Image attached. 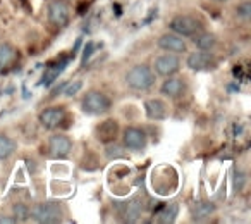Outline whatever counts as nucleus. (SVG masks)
<instances>
[{
    "instance_id": "nucleus-22",
    "label": "nucleus",
    "mask_w": 251,
    "mask_h": 224,
    "mask_svg": "<svg viewBox=\"0 0 251 224\" xmlns=\"http://www.w3.org/2000/svg\"><path fill=\"white\" fill-rule=\"evenodd\" d=\"M105 155H107L110 161H115V159L126 157L127 152L124 150V147H119V145H115L114 141H112V143H108V147L105 148Z\"/></svg>"
},
{
    "instance_id": "nucleus-12",
    "label": "nucleus",
    "mask_w": 251,
    "mask_h": 224,
    "mask_svg": "<svg viewBox=\"0 0 251 224\" xmlns=\"http://www.w3.org/2000/svg\"><path fill=\"white\" fill-rule=\"evenodd\" d=\"M184 91H186V83L181 80V78H167L160 86V93L169 98L182 97Z\"/></svg>"
},
{
    "instance_id": "nucleus-9",
    "label": "nucleus",
    "mask_w": 251,
    "mask_h": 224,
    "mask_svg": "<svg viewBox=\"0 0 251 224\" xmlns=\"http://www.w3.org/2000/svg\"><path fill=\"white\" fill-rule=\"evenodd\" d=\"M49 147H50V154H52L53 157L64 159L73 150V141H71V138L66 137V135H53L49 141Z\"/></svg>"
},
{
    "instance_id": "nucleus-27",
    "label": "nucleus",
    "mask_w": 251,
    "mask_h": 224,
    "mask_svg": "<svg viewBox=\"0 0 251 224\" xmlns=\"http://www.w3.org/2000/svg\"><path fill=\"white\" fill-rule=\"evenodd\" d=\"M93 49H95V43L93 42H88L86 47H84V52H83V66H86L88 59L93 56V52H95Z\"/></svg>"
},
{
    "instance_id": "nucleus-11",
    "label": "nucleus",
    "mask_w": 251,
    "mask_h": 224,
    "mask_svg": "<svg viewBox=\"0 0 251 224\" xmlns=\"http://www.w3.org/2000/svg\"><path fill=\"white\" fill-rule=\"evenodd\" d=\"M64 111L59 107H49L45 109V111L40 112V124H42L45 130H53V128L60 126L64 121Z\"/></svg>"
},
{
    "instance_id": "nucleus-24",
    "label": "nucleus",
    "mask_w": 251,
    "mask_h": 224,
    "mask_svg": "<svg viewBox=\"0 0 251 224\" xmlns=\"http://www.w3.org/2000/svg\"><path fill=\"white\" fill-rule=\"evenodd\" d=\"M246 185V174H244L241 169H236L234 171V176H232V188H234V193L241 192Z\"/></svg>"
},
{
    "instance_id": "nucleus-13",
    "label": "nucleus",
    "mask_w": 251,
    "mask_h": 224,
    "mask_svg": "<svg viewBox=\"0 0 251 224\" xmlns=\"http://www.w3.org/2000/svg\"><path fill=\"white\" fill-rule=\"evenodd\" d=\"M95 131H97V138L100 141H103V143H112V141H115V138H117V135H119V124L115 123L114 119H107L98 124Z\"/></svg>"
},
{
    "instance_id": "nucleus-20",
    "label": "nucleus",
    "mask_w": 251,
    "mask_h": 224,
    "mask_svg": "<svg viewBox=\"0 0 251 224\" xmlns=\"http://www.w3.org/2000/svg\"><path fill=\"white\" fill-rule=\"evenodd\" d=\"M66 66H67V60H64V62H60V66H52V67H49L47 69V73H45V76H43V80H42V84L45 88H49L50 84L53 83V81L59 78V74L62 73L64 69H66Z\"/></svg>"
},
{
    "instance_id": "nucleus-17",
    "label": "nucleus",
    "mask_w": 251,
    "mask_h": 224,
    "mask_svg": "<svg viewBox=\"0 0 251 224\" xmlns=\"http://www.w3.org/2000/svg\"><path fill=\"white\" fill-rule=\"evenodd\" d=\"M16 60V49L9 43H0V71H5Z\"/></svg>"
},
{
    "instance_id": "nucleus-26",
    "label": "nucleus",
    "mask_w": 251,
    "mask_h": 224,
    "mask_svg": "<svg viewBox=\"0 0 251 224\" xmlns=\"http://www.w3.org/2000/svg\"><path fill=\"white\" fill-rule=\"evenodd\" d=\"M236 14H237V18L248 21V19L251 18V4L250 2H244V4H241L239 7H236Z\"/></svg>"
},
{
    "instance_id": "nucleus-6",
    "label": "nucleus",
    "mask_w": 251,
    "mask_h": 224,
    "mask_svg": "<svg viewBox=\"0 0 251 224\" xmlns=\"http://www.w3.org/2000/svg\"><path fill=\"white\" fill-rule=\"evenodd\" d=\"M181 64H182L181 57L172 52H165L155 59L153 67L158 76H172V74H176L181 69Z\"/></svg>"
},
{
    "instance_id": "nucleus-7",
    "label": "nucleus",
    "mask_w": 251,
    "mask_h": 224,
    "mask_svg": "<svg viewBox=\"0 0 251 224\" xmlns=\"http://www.w3.org/2000/svg\"><path fill=\"white\" fill-rule=\"evenodd\" d=\"M47 14H49V21L53 26L64 28L69 23V5L64 0H52L47 7Z\"/></svg>"
},
{
    "instance_id": "nucleus-23",
    "label": "nucleus",
    "mask_w": 251,
    "mask_h": 224,
    "mask_svg": "<svg viewBox=\"0 0 251 224\" xmlns=\"http://www.w3.org/2000/svg\"><path fill=\"white\" fill-rule=\"evenodd\" d=\"M12 210H14V221L16 223H25V221L29 219V209L25 205V203H16Z\"/></svg>"
},
{
    "instance_id": "nucleus-15",
    "label": "nucleus",
    "mask_w": 251,
    "mask_h": 224,
    "mask_svg": "<svg viewBox=\"0 0 251 224\" xmlns=\"http://www.w3.org/2000/svg\"><path fill=\"white\" fill-rule=\"evenodd\" d=\"M141 214H143V205H141L140 200H131V202L126 203L124 207V212H122V219L126 221V223H136L138 219L141 217Z\"/></svg>"
},
{
    "instance_id": "nucleus-1",
    "label": "nucleus",
    "mask_w": 251,
    "mask_h": 224,
    "mask_svg": "<svg viewBox=\"0 0 251 224\" xmlns=\"http://www.w3.org/2000/svg\"><path fill=\"white\" fill-rule=\"evenodd\" d=\"M155 73L147 66V64H138V66L131 67L126 74V83L136 91L150 90L155 84Z\"/></svg>"
},
{
    "instance_id": "nucleus-8",
    "label": "nucleus",
    "mask_w": 251,
    "mask_h": 224,
    "mask_svg": "<svg viewBox=\"0 0 251 224\" xmlns=\"http://www.w3.org/2000/svg\"><path fill=\"white\" fill-rule=\"evenodd\" d=\"M158 47L165 52L172 54H184L188 52V43L176 33H165L158 38Z\"/></svg>"
},
{
    "instance_id": "nucleus-19",
    "label": "nucleus",
    "mask_w": 251,
    "mask_h": 224,
    "mask_svg": "<svg viewBox=\"0 0 251 224\" xmlns=\"http://www.w3.org/2000/svg\"><path fill=\"white\" fill-rule=\"evenodd\" d=\"M177 214H179V205L177 203H169L164 210L157 214V223L160 224H171L177 219Z\"/></svg>"
},
{
    "instance_id": "nucleus-3",
    "label": "nucleus",
    "mask_w": 251,
    "mask_h": 224,
    "mask_svg": "<svg viewBox=\"0 0 251 224\" xmlns=\"http://www.w3.org/2000/svg\"><path fill=\"white\" fill-rule=\"evenodd\" d=\"M29 216L40 224H55L62 221V210L53 202H42L29 210Z\"/></svg>"
},
{
    "instance_id": "nucleus-2",
    "label": "nucleus",
    "mask_w": 251,
    "mask_h": 224,
    "mask_svg": "<svg viewBox=\"0 0 251 224\" xmlns=\"http://www.w3.org/2000/svg\"><path fill=\"white\" fill-rule=\"evenodd\" d=\"M110 98L107 97L101 91H88L83 97V102H81V107H83V112L90 114V116H103L110 111Z\"/></svg>"
},
{
    "instance_id": "nucleus-29",
    "label": "nucleus",
    "mask_w": 251,
    "mask_h": 224,
    "mask_svg": "<svg viewBox=\"0 0 251 224\" xmlns=\"http://www.w3.org/2000/svg\"><path fill=\"white\" fill-rule=\"evenodd\" d=\"M217 2H226V0H217Z\"/></svg>"
},
{
    "instance_id": "nucleus-21",
    "label": "nucleus",
    "mask_w": 251,
    "mask_h": 224,
    "mask_svg": "<svg viewBox=\"0 0 251 224\" xmlns=\"http://www.w3.org/2000/svg\"><path fill=\"white\" fill-rule=\"evenodd\" d=\"M14 148H16V145L11 138L5 137V135H0V161L7 159L9 155L14 152Z\"/></svg>"
},
{
    "instance_id": "nucleus-4",
    "label": "nucleus",
    "mask_w": 251,
    "mask_h": 224,
    "mask_svg": "<svg viewBox=\"0 0 251 224\" xmlns=\"http://www.w3.org/2000/svg\"><path fill=\"white\" fill-rule=\"evenodd\" d=\"M122 143H124V148H127L131 152H143L148 145L147 133L134 126L126 128L122 131Z\"/></svg>"
},
{
    "instance_id": "nucleus-18",
    "label": "nucleus",
    "mask_w": 251,
    "mask_h": 224,
    "mask_svg": "<svg viewBox=\"0 0 251 224\" xmlns=\"http://www.w3.org/2000/svg\"><path fill=\"white\" fill-rule=\"evenodd\" d=\"M215 203L213 202H198L193 207V219L195 221H206L210 219L213 212H215Z\"/></svg>"
},
{
    "instance_id": "nucleus-28",
    "label": "nucleus",
    "mask_w": 251,
    "mask_h": 224,
    "mask_svg": "<svg viewBox=\"0 0 251 224\" xmlns=\"http://www.w3.org/2000/svg\"><path fill=\"white\" fill-rule=\"evenodd\" d=\"M2 223H5V224H12V223H16L14 219H11V217H0V224Z\"/></svg>"
},
{
    "instance_id": "nucleus-10",
    "label": "nucleus",
    "mask_w": 251,
    "mask_h": 224,
    "mask_svg": "<svg viewBox=\"0 0 251 224\" xmlns=\"http://www.w3.org/2000/svg\"><path fill=\"white\" fill-rule=\"evenodd\" d=\"M213 57L210 56V52H203V50H196V52L189 54L186 64H188L189 69L193 71H206L210 67H213Z\"/></svg>"
},
{
    "instance_id": "nucleus-5",
    "label": "nucleus",
    "mask_w": 251,
    "mask_h": 224,
    "mask_svg": "<svg viewBox=\"0 0 251 224\" xmlns=\"http://www.w3.org/2000/svg\"><path fill=\"white\" fill-rule=\"evenodd\" d=\"M169 28L179 36H195L196 33L203 31L201 25L196 21L191 16H176L171 23H169Z\"/></svg>"
},
{
    "instance_id": "nucleus-25",
    "label": "nucleus",
    "mask_w": 251,
    "mask_h": 224,
    "mask_svg": "<svg viewBox=\"0 0 251 224\" xmlns=\"http://www.w3.org/2000/svg\"><path fill=\"white\" fill-rule=\"evenodd\" d=\"M81 88H83V81L81 80H74L73 83L66 84L62 90V93L66 95V97H74V95H77L81 91Z\"/></svg>"
},
{
    "instance_id": "nucleus-16",
    "label": "nucleus",
    "mask_w": 251,
    "mask_h": 224,
    "mask_svg": "<svg viewBox=\"0 0 251 224\" xmlns=\"http://www.w3.org/2000/svg\"><path fill=\"white\" fill-rule=\"evenodd\" d=\"M193 42H195L196 49L198 50H203V52H210V50H213V47H215L217 43V38L212 35V33H196L195 36H193Z\"/></svg>"
},
{
    "instance_id": "nucleus-14",
    "label": "nucleus",
    "mask_w": 251,
    "mask_h": 224,
    "mask_svg": "<svg viewBox=\"0 0 251 224\" xmlns=\"http://www.w3.org/2000/svg\"><path fill=\"white\" fill-rule=\"evenodd\" d=\"M145 112L151 121H164L167 117V105L160 98H150L145 102Z\"/></svg>"
}]
</instances>
